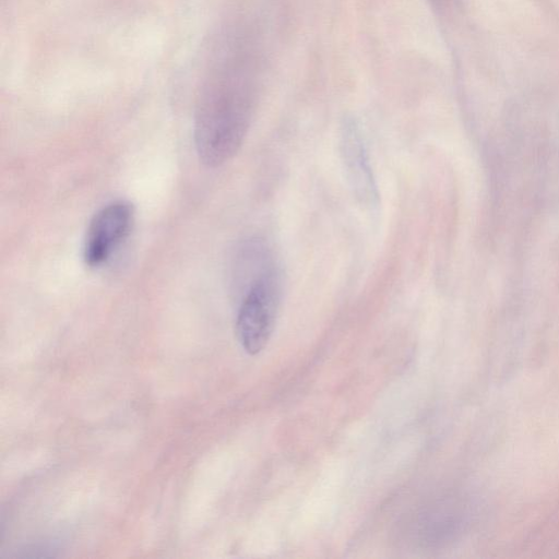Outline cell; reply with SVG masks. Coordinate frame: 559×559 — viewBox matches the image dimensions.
Segmentation results:
<instances>
[{
	"label": "cell",
	"instance_id": "obj_1",
	"mask_svg": "<svg viewBox=\"0 0 559 559\" xmlns=\"http://www.w3.org/2000/svg\"><path fill=\"white\" fill-rule=\"evenodd\" d=\"M253 110L251 85L238 67L226 61L209 70L194 112V143L207 167L228 162L242 145Z\"/></svg>",
	"mask_w": 559,
	"mask_h": 559
},
{
	"label": "cell",
	"instance_id": "obj_2",
	"mask_svg": "<svg viewBox=\"0 0 559 559\" xmlns=\"http://www.w3.org/2000/svg\"><path fill=\"white\" fill-rule=\"evenodd\" d=\"M233 277L242 293L236 320L238 340L248 354L255 355L266 346L274 330L282 273L267 246L252 239L239 248Z\"/></svg>",
	"mask_w": 559,
	"mask_h": 559
},
{
	"label": "cell",
	"instance_id": "obj_3",
	"mask_svg": "<svg viewBox=\"0 0 559 559\" xmlns=\"http://www.w3.org/2000/svg\"><path fill=\"white\" fill-rule=\"evenodd\" d=\"M134 222V207L126 200L112 201L92 217L83 243V261L96 269L106 263L129 236Z\"/></svg>",
	"mask_w": 559,
	"mask_h": 559
},
{
	"label": "cell",
	"instance_id": "obj_4",
	"mask_svg": "<svg viewBox=\"0 0 559 559\" xmlns=\"http://www.w3.org/2000/svg\"><path fill=\"white\" fill-rule=\"evenodd\" d=\"M340 151L349 187L356 200L370 210L379 204L377 183L358 127L349 121L341 132Z\"/></svg>",
	"mask_w": 559,
	"mask_h": 559
}]
</instances>
